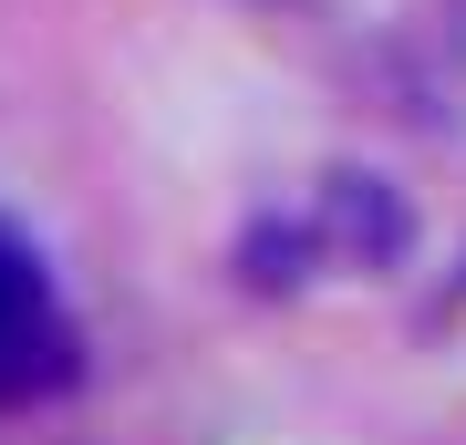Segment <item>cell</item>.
<instances>
[{
    "instance_id": "obj_1",
    "label": "cell",
    "mask_w": 466,
    "mask_h": 445,
    "mask_svg": "<svg viewBox=\"0 0 466 445\" xmlns=\"http://www.w3.org/2000/svg\"><path fill=\"white\" fill-rule=\"evenodd\" d=\"M73 352H84V342H73V311H63V290H52L42 248L0 217V414L63 394Z\"/></svg>"
},
{
    "instance_id": "obj_2",
    "label": "cell",
    "mask_w": 466,
    "mask_h": 445,
    "mask_svg": "<svg viewBox=\"0 0 466 445\" xmlns=\"http://www.w3.org/2000/svg\"><path fill=\"white\" fill-rule=\"evenodd\" d=\"M321 248L352 259V269H394L404 248H415V207L383 177H332L321 187Z\"/></svg>"
}]
</instances>
